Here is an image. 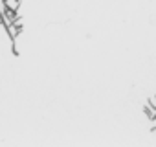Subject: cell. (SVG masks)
<instances>
[{
	"label": "cell",
	"instance_id": "1",
	"mask_svg": "<svg viewBox=\"0 0 156 147\" xmlns=\"http://www.w3.org/2000/svg\"><path fill=\"white\" fill-rule=\"evenodd\" d=\"M8 9H20V2L22 0H4Z\"/></svg>",
	"mask_w": 156,
	"mask_h": 147
},
{
	"label": "cell",
	"instance_id": "3",
	"mask_svg": "<svg viewBox=\"0 0 156 147\" xmlns=\"http://www.w3.org/2000/svg\"><path fill=\"white\" fill-rule=\"evenodd\" d=\"M147 105L152 109V110H156V96H152V98H149L147 99Z\"/></svg>",
	"mask_w": 156,
	"mask_h": 147
},
{
	"label": "cell",
	"instance_id": "4",
	"mask_svg": "<svg viewBox=\"0 0 156 147\" xmlns=\"http://www.w3.org/2000/svg\"><path fill=\"white\" fill-rule=\"evenodd\" d=\"M2 22H4V19H2V13H0V26H2Z\"/></svg>",
	"mask_w": 156,
	"mask_h": 147
},
{
	"label": "cell",
	"instance_id": "2",
	"mask_svg": "<svg viewBox=\"0 0 156 147\" xmlns=\"http://www.w3.org/2000/svg\"><path fill=\"white\" fill-rule=\"evenodd\" d=\"M143 112L147 114V118H149V120H152V118H154V114H156V110H152L149 105H145V107H143Z\"/></svg>",
	"mask_w": 156,
	"mask_h": 147
}]
</instances>
